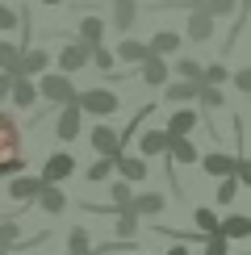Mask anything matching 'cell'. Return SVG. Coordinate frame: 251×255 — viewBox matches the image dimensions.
Listing matches in <instances>:
<instances>
[{"instance_id": "obj_1", "label": "cell", "mask_w": 251, "mask_h": 255, "mask_svg": "<svg viewBox=\"0 0 251 255\" xmlns=\"http://www.w3.org/2000/svg\"><path fill=\"white\" fill-rule=\"evenodd\" d=\"M25 155H21V130L13 113H0V176H21Z\"/></svg>"}, {"instance_id": "obj_2", "label": "cell", "mask_w": 251, "mask_h": 255, "mask_svg": "<svg viewBox=\"0 0 251 255\" xmlns=\"http://www.w3.org/2000/svg\"><path fill=\"white\" fill-rule=\"evenodd\" d=\"M76 105H80V113H92V118H113L118 113V92H109V88H84L76 92Z\"/></svg>"}, {"instance_id": "obj_3", "label": "cell", "mask_w": 251, "mask_h": 255, "mask_svg": "<svg viewBox=\"0 0 251 255\" xmlns=\"http://www.w3.org/2000/svg\"><path fill=\"white\" fill-rule=\"evenodd\" d=\"M34 88H38V97L50 101V105H71V101H76V84H71V76H59V71H55V76L42 71Z\"/></svg>"}, {"instance_id": "obj_4", "label": "cell", "mask_w": 251, "mask_h": 255, "mask_svg": "<svg viewBox=\"0 0 251 255\" xmlns=\"http://www.w3.org/2000/svg\"><path fill=\"white\" fill-rule=\"evenodd\" d=\"M88 142H92V151H97L101 159H118V155H126L122 151V130H113V126H92V134H88Z\"/></svg>"}, {"instance_id": "obj_5", "label": "cell", "mask_w": 251, "mask_h": 255, "mask_svg": "<svg viewBox=\"0 0 251 255\" xmlns=\"http://www.w3.org/2000/svg\"><path fill=\"white\" fill-rule=\"evenodd\" d=\"M88 50L92 46H84L80 38L63 42V46H59V76H76L80 67H88Z\"/></svg>"}, {"instance_id": "obj_6", "label": "cell", "mask_w": 251, "mask_h": 255, "mask_svg": "<svg viewBox=\"0 0 251 255\" xmlns=\"http://www.w3.org/2000/svg\"><path fill=\"white\" fill-rule=\"evenodd\" d=\"M46 67H50V55L42 46H21V63H17V76L21 80H38Z\"/></svg>"}, {"instance_id": "obj_7", "label": "cell", "mask_w": 251, "mask_h": 255, "mask_svg": "<svg viewBox=\"0 0 251 255\" xmlns=\"http://www.w3.org/2000/svg\"><path fill=\"white\" fill-rule=\"evenodd\" d=\"M80 130H84V113H80V105L71 101V105H63V113L55 122V134H59V142H76Z\"/></svg>"}, {"instance_id": "obj_8", "label": "cell", "mask_w": 251, "mask_h": 255, "mask_svg": "<svg viewBox=\"0 0 251 255\" xmlns=\"http://www.w3.org/2000/svg\"><path fill=\"white\" fill-rule=\"evenodd\" d=\"M71 172H76V159H71L67 151H55V155H50L46 159V163H42V184H59V180H67Z\"/></svg>"}, {"instance_id": "obj_9", "label": "cell", "mask_w": 251, "mask_h": 255, "mask_svg": "<svg viewBox=\"0 0 251 255\" xmlns=\"http://www.w3.org/2000/svg\"><path fill=\"white\" fill-rule=\"evenodd\" d=\"M113 172H118V180H126V184H134V180H146V172H151V163H146L142 155H118V159H113Z\"/></svg>"}, {"instance_id": "obj_10", "label": "cell", "mask_w": 251, "mask_h": 255, "mask_svg": "<svg viewBox=\"0 0 251 255\" xmlns=\"http://www.w3.org/2000/svg\"><path fill=\"white\" fill-rule=\"evenodd\" d=\"M197 122H201V113H193L188 105H180V109L167 118V130H163V134H167V138H188V134L197 130Z\"/></svg>"}, {"instance_id": "obj_11", "label": "cell", "mask_w": 251, "mask_h": 255, "mask_svg": "<svg viewBox=\"0 0 251 255\" xmlns=\"http://www.w3.org/2000/svg\"><path fill=\"white\" fill-rule=\"evenodd\" d=\"M235 159H239V155L209 151V155H201V159H197V163L205 167V176H214V180H226V176H235Z\"/></svg>"}, {"instance_id": "obj_12", "label": "cell", "mask_w": 251, "mask_h": 255, "mask_svg": "<svg viewBox=\"0 0 251 255\" xmlns=\"http://www.w3.org/2000/svg\"><path fill=\"white\" fill-rule=\"evenodd\" d=\"M214 25H218V21H214V17H205L201 8H188V21H184V34L193 38V42H209V38H214Z\"/></svg>"}, {"instance_id": "obj_13", "label": "cell", "mask_w": 251, "mask_h": 255, "mask_svg": "<svg viewBox=\"0 0 251 255\" xmlns=\"http://www.w3.org/2000/svg\"><path fill=\"white\" fill-rule=\"evenodd\" d=\"M163 205H167L163 193H138V197H130V214L134 218H155V214H163Z\"/></svg>"}, {"instance_id": "obj_14", "label": "cell", "mask_w": 251, "mask_h": 255, "mask_svg": "<svg viewBox=\"0 0 251 255\" xmlns=\"http://www.w3.org/2000/svg\"><path fill=\"white\" fill-rule=\"evenodd\" d=\"M138 67H142V71H138V80L146 84V88H159V84H167V63H163L159 55H146Z\"/></svg>"}, {"instance_id": "obj_15", "label": "cell", "mask_w": 251, "mask_h": 255, "mask_svg": "<svg viewBox=\"0 0 251 255\" xmlns=\"http://www.w3.org/2000/svg\"><path fill=\"white\" fill-rule=\"evenodd\" d=\"M34 201H38V209H42V214H50V218L67 209V197H63V188H59V184H42V193H38Z\"/></svg>"}, {"instance_id": "obj_16", "label": "cell", "mask_w": 251, "mask_h": 255, "mask_svg": "<svg viewBox=\"0 0 251 255\" xmlns=\"http://www.w3.org/2000/svg\"><path fill=\"white\" fill-rule=\"evenodd\" d=\"M218 235H222L226 243H230V239H251V218H247V214L222 218V222H218Z\"/></svg>"}, {"instance_id": "obj_17", "label": "cell", "mask_w": 251, "mask_h": 255, "mask_svg": "<svg viewBox=\"0 0 251 255\" xmlns=\"http://www.w3.org/2000/svg\"><path fill=\"white\" fill-rule=\"evenodd\" d=\"M134 21H138V4L134 0H113V29L118 34H130Z\"/></svg>"}, {"instance_id": "obj_18", "label": "cell", "mask_w": 251, "mask_h": 255, "mask_svg": "<svg viewBox=\"0 0 251 255\" xmlns=\"http://www.w3.org/2000/svg\"><path fill=\"white\" fill-rule=\"evenodd\" d=\"M180 46H184V38H180V34H172V29H159V34H155L151 42H146V50H151V55H159V59L176 55Z\"/></svg>"}, {"instance_id": "obj_19", "label": "cell", "mask_w": 251, "mask_h": 255, "mask_svg": "<svg viewBox=\"0 0 251 255\" xmlns=\"http://www.w3.org/2000/svg\"><path fill=\"white\" fill-rule=\"evenodd\" d=\"M101 38H105V21L84 8V17H80V42H84V46H101Z\"/></svg>"}, {"instance_id": "obj_20", "label": "cell", "mask_w": 251, "mask_h": 255, "mask_svg": "<svg viewBox=\"0 0 251 255\" xmlns=\"http://www.w3.org/2000/svg\"><path fill=\"white\" fill-rule=\"evenodd\" d=\"M8 101H13L17 109H29V105L38 101V88H34V80H21V76H13V84H8Z\"/></svg>"}, {"instance_id": "obj_21", "label": "cell", "mask_w": 251, "mask_h": 255, "mask_svg": "<svg viewBox=\"0 0 251 255\" xmlns=\"http://www.w3.org/2000/svg\"><path fill=\"white\" fill-rule=\"evenodd\" d=\"M42 193V180L38 176H13V180H8V197H13V201H34Z\"/></svg>"}, {"instance_id": "obj_22", "label": "cell", "mask_w": 251, "mask_h": 255, "mask_svg": "<svg viewBox=\"0 0 251 255\" xmlns=\"http://www.w3.org/2000/svg\"><path fill=\"white\" fill-rule=\"evenodd\" d=\"M167 159H172V163H197V159H201V155H197V146L193 142H188V138H167V151H163Z\"/></svg>"}, {"instance_id": "obj_23", "label": "cell", "mask_w": 251, "mask_h": 255, "mask_svg": "<svg viewBox=\"0 0 251 255\" xmlns=\"http://www.w3.org/2000/svg\"><path fill=\"white\" fill-rule=\"evenodd\" d=\"M197 88H201V84H188V80L163 84V101H172V105H188V101H197Z\"/></svg>"}, {"instance_id": "obj_24", "label": "cell", "mask_w": 251, "mask_h": 255, "mask_svg": "<svg viewBox=\"0 0 251 255\" xmlns=\"http://www.w3.org/2000/svg\"><path fill=\"white\" fill-rule=\"evenodd\" d=\"M138 151H142V159L163 155V151H167V134H163V130H142V138H138Z\"/></svg>"}, {"instance_id": "obj_25", "label": "cell", "mask_w": 251, "mask_h": 255, "mask_svg": "<svg viewBox=\"0 0 251 255\" xmlns=\"http://www.w3.org/2000/svg\"><path fill=\"white\" fill-rule=\"evenodd\" d=\"M17 63H21V46L8 38H0V71L4 76H17Z\"/></svg>"}, {"instance_id": "obj_26", "label": "cell", "mask_w": 251, "mask_h": 255, "mask_svg": "<svg viewBox=\"0 0 251 255\" xmlns=\"http://www.w3.org/2000/svg\"><path fill=\"white\" fill-rule=\"evenodd\" d=\"M151 50H146V42H138V38H126L122 46H118V59H126V63H142Z\"/></svg>"}, {"instance_id": "obj_27", "label": "cell", "mask_w": 251, "mask_h": 255, "mask_svg": "<svg viewBox=\"0 0 251 255\" xmlns=\"http://www.w3.org/2000/svg\"><path fill=\"white\" fill-rule=\"evenodd\" d=\"M193 222H197V230H201V239H209V235H218V214L209 205H201V209H193Z\"/></svg>"}, {"instance_id": "obj_28", "label": "cell", "mask_w": 251, "mask_h": 255, "mask_svg": "<svg viewBox=\"0 0 251 255\" xmlns=\"http://www.w3.org/2000/svg\"><path fill=\"white\" fill-rule=\"evenodd\" d=\"M67 255H92V239H88V230L76 226L67 235Z\"/></svg>"}, {"instance_id": "obj_29", "label": "cell", "mask_w": 251, "mask_h": 255, "mask_svg": "<svg viewBox=\"0 0 251 255\" xmlns=\"http://www.w3.org/2000/svg\"><path fill=\"white\" fill-rule=\"evenodd\" d=\"M226 80H230L226 63H209V67H201V84H205V88H222Z\"/></svg>"}, {"instance_id": "obj_30", "label": "cell", "mask_w": 251, "mask_h": 255, "mask_svg": "<svg viewBox=\"0 0 251 255\" xmlns=\"http://www.w3.org/2000/svg\"><path fill=\"white\" fill-rule=\"evenodd\" d=\"M235 8H239V0H201V13L205 17H230V13H235Z\"/></svg>"}, {"instance_id": "obj_31", "label": "cell", "mask_w": 251, "mask_h": 255, "mask_svg": "<svg viewBox=\"0 0 251 255\" xmlns=\"http://www.w3.org/2000/svg\"><path fill=\"white\" fill-rule=\"evenodd\" d=\"M109 197H113V214H118V209H126V205H130V184H126V180H113V184H109Z\"/></svg>"}, {"instance_id": "obj_32", "label": "cell", "mask_w": 251, "mask_h": 255, "mask_svg": "<svg viewBox=\"0 0 251 255\" xmlns=\"http://www.w3.org/2000/svg\"><path fill=\"white\" fill-rule=\"evenodd\" d=\"M17 239H21V226H17V222H0V251H13Z\"/></svg>"}, {"instance_id": "obj_33", "label": "cell", "mask_w": 251, "mask_h": 255, "mask_svg": "<svg viewBox=\"0 0 251 255\" xmlns=\"http://www.w3.org/2000/svg\"><path fill=\"white\" fill-rule=\"evenodd\" d=\"M197 101H201L205 109H222V105H226L222 88H205V84H201V88H197Z\"/></svg>"}, {"instance_id": "obj_34", "label": "cell", "mask_w": 251, "mask_h": 255, "mask_svg": "<svg viewBox=\"0 0 251 255\" xmlns=\"http://www.w3.org/2000/svg\"><path fill=\"white\" fill-rule=\"evenodd\" d=\"M134 230H138V218L130 214V205H126V209H118V239H130Z\"/></svg>"}, {"instance_id": "obj_35", "label": "cell", "mask_w": 251, "mask_h": 255, "mask_svg": "<svg viewBox=\"0 0 251 255\" xmlns=\"http://www.w3.org/2000/svg\"><path fill=\"white\" fill-rule=\"evenodd\" d=\"M176 76H180V80H188V84H201V63L180 59V63H176Z\"/></svg>"}, {"instance_id": "obj_36", "label": "cell", "mask_w": 251, "mask_h": 255, "mask_svg": "<svg viewBox=\"0 0 251 255\" xmlns=\"http://www.w3.org/2000/svg\"><path fill=\"white\" fill-rule=\"evenodd\" d=\"M235 197H239V180H235V176L218 180V205H230Z\"/></svg>"}, {"instance_id": "obj_37", "label": "cell", "mask_w": 251, "mask_h": 255, "mask_svg": "<svg viewBox=\"0 0 251 255\" xmlns=\"http://www.w3.org/2000/svg\"><path fill=\"white\" fill-rule=\"evenodd\" d=\"M109 176H113V159H97V163L88 167V180H92V184H105Z\"/></svg>"}, {"instance_id": "obj_38", "label": "cell", "mask_w": 251, "mask_h": 255, "mask_svg": "<svg viewBox=\"0 0 251 255\" xmlns=\"http://www.w3.org/2000/svg\"><path fill=\"white\" fill-rule=\"evenodd\" d=\"M88 63H97L101 71H109V67H113V50H109V46H92V50H88Z\"/></svg>"}, {"instance_id": "obj_39", "label": "cell", "mask_w": 251, "mask_h": 255, "mask_svg": "<svg viewBox=\"0 0 251 255\" xmlns=\"http://www.w3.org/2000/svg\"><path fill=\"white\" fill-rule=\"evenodd\" d=\"M17 25H21V13H17V8H8L4 0H0V29H17Z\"/></svg>"}, {"instance_id": "obj_40", "label": "cell", "mask_w": 251, "mask_h": 255, "mask_svg": "<svg viewBox=\"0 0 251 255\" xmlns=\"http://www.w3.org/2000/svg\"><path fill=\"white\" fill-rule=\"evenodd\" d=\"M205 255H230V243L222 235H209L205 239Z\"/></svg>"}, {"instance_id": "obj_41", "label": "cell", "mask_w": 251, "mask_h": 255, "mask_svg": "<svg viewBox=\"0 0 251 255\" xmlns=\"http://www.w3.org/2000/svg\"><path fill=\"white\" fill-rule=\"evenodd\" d=\"M230 84H235L239 92H251V67H239L235 76H230Z\"/></svg>"}, {"instance_id": "obj_42", "label": "cell", "mask_w": 251, "mask_h": 255, "mask_svg": "<svg viewBox=\"0 0 251 255\" xmlns=\"http://www.w3.org/2000/svg\"><path fill=\"white\" fill-rule=\"evenodd\" d=\"M8 84H13V76H4V71H0V101H8Z\"/></svg>"}, {"instance_id": "obj_43", "label": "cell", "mask_w": 251, "mask_h": 255, "mask_svg": "<svg viewBox=\"0 0 251 255\" xmlns=\"http://www.w3.org/2000/svg\"><path fill=\"white\" fill-rule=\"evenodd\" d=\"M180 4H184V8H201V0H180Z\"/></svg>"}, {"instance_id": "obj_44", "label": "cell", "mask_w": 251, "mask_h": 255, "mask_svg": "<svg viewBox=\"0 0 251 255\" xmlns=\"http://www.w3.org/2000/svg\"><path fill=\"white\" fill-rule=\"evenodd\" d=\"M167 255H188V247H172V251H167Z\"/></svg>"}, {"instance_id": "obj_45", "label": "cell", "mask_w": 251, "mask_h": 255, "mask_svg": "<svg viewBox=\"0 0 251 255\" xmlns=\"http://www.w3.org/2000/svg\"><path fill=\"white\" fill-rule=\"evenodd\" d=\"M42 4H63V0H42Z\"/></svg>"}, {"instance_id": "obj_46", "label": "cell", "mask_w": 251, "mask_h": 255, "mask_svg": "<svg viewBox=\"0 0 251 255\" xmlns=\"http://www.w3.org/2000/svg\"><path fill=\"white\" fill-rule=\"evenodd\" d=\"M0 255H8V251H0Z\"/></svg>"}, {"instance_id": "obj_47", "label": "cell", "mask_w": 251, "mask_h": 255, "mask_svg": "<svg viewBox=\"0 0 251 255\" xmlns=\"http://www.w3.org/2000/svg\"><path fill=\"white\" fill-rule=\"evenodd\" d=\"M134 4H138V0H134Z\"/></svg>"}, {"instance_id": "obj_48", "label": "cell", "mask_w": 251, "mask_h": 255, "mask_svg": "<svg viewBox=\"0 0 251 255\" xmlns=\"http://www.w3.org/2000/svg\"><path fill=\"white\" fill-rule=\"evenodd\" d=\"M63 255H67V251H63Z\"/></svg>"}]
</instances>
